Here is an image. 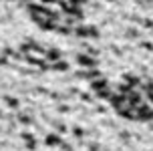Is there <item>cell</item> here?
I'll return each mask as SVG.
<instances>
[{"instance_id": "1", "label": "cell", "mask_w": 153, "mask_h": 151, "mask_svg": "<svg viewBox=\"0 0 153 151\" xmlns=\"http://www.w3.org/2000/svg\"><path fill=\"white\" fill-rule=\"evenodd\" d=\"M85 0H26V10L42 30L73 34L83 20Z\"/></svg>"}, {"instance_id": "2", "label": "cell", "mask_w": 153, "mask_h": 151, "mask_svg": "<svg viewBox=\"0 0 153 151\" xmlns=\"http://www.w3.org/2000/svg\"><path fill=\"white\" fill-rule=\"evenodd\" d=\"M62 139H65V137L59 135L56 131H48V133L42 137V143H45L46 147H51V149H53V147H54V149H59V145L62 143Z\"/></svg>"}, {"instance_id": "3", "label": "cell", "mask_w": 153, "mask_h": 151, "mask_svg": "<svg viewBox=\"0 0 153 151\" xmlns=\"http://www.w3.org/2000/svg\"><path fill=\"white\" fill-rule=\"evenodd\" d=\"M76 62H79V65H81L83 68H95V65H97V62H95V59H93L91 54H81V57L76 59Z\"/></svg>"}, {"instance_id": "4", "label": "cell", "mask_w": 153, "mask_h": 151, "mask_svg": "<svg viewBox=\"0 0 153 151\" xmlns=\"http://www.w3.org/2000/svg\"><path fill=\"white\" fill-rule=\"evenodd\" d=\"M93 95L91 93H81V95H79V101H81V103H87V105H93V103H95V101H93Z\"/></svg>"}, {"instance_id": "5", "label": "cell", "mask_w": 153, "mask_h": 151, "mask_svg": "<svg viewBox=\"0 0 153 151\" xmlns=\"http://www.w3.org/2000/svg\"><path fill=\"white\" fill-rule=\"evenodd\" d=\"M0 2H14V0H0Z\"/></svg>"}, {"instance_id": "6", "label": "cell", "mask_w": 153, "mask_h": 151, "mask_svg": "<svg viewBox=\"0 0 153 151\" xmlns=\"http://www.w3.org/2000/svg\"><path fill=\"white\" fill-rule=\"evenodd\" d=\"M151 2H153V0H151Z\"/></svg>"}]
</instances>
